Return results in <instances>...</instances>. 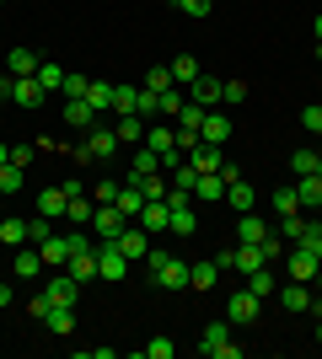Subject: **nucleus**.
<instances>
[{"label":"nucleus","instance_id":"41","mask_svg":"<svg viewBox=\"0 0 322 359\" xmlns=\"http://www.w3.org/2000/svg\"><path fill=\"white\" fill-rule=\"evenodd\" d=\"M140 102V86H113V113H135Z\"/></svg>","mask_w":322,"mask_h":359},{"label":"nucleus","instance_id":"4","mask_svg":"<svg viewBox=\"0 0 322 359\" xmlns=\"http://www.w3.org/2000/svg\"><path fill=\"white\" fill-rule=\"evenodd\" d=\"M258 311H263V300L253 295L247 285H242L236 295L226 300V322H231V327H247V322H258Z\"/></svg>","mask_w":322,"mask_h":359},{"label":"nucleus","instance_id":"21","mask_svg":"<svg viewBox=\"0 0 322 359\" xmlns=\"http://www.w3.org/2000/svg\"><path fill=\"white\" fill-rule=\"evenodd\" d=\"M220 285V263L204 257V263H188V290H215Z\"/></svg>","mask_w":322,"mask_h":359},{"label":"nucleus","instance_id":"14","mask_svg":"<svg viewBox=\"0 0 322 359\" xmlns=\"http://www.w3.org/2000/svg\"><path fill=\"white\" fill-rule=\"evenodd\" d=\"M279 306H285V311H311V290L301 285V279H279Z\"/></svg>","mask_w":322,"mask_h":359},{"label":"nucleus","instance_id":"2","mask_svg":"<svg viewBox=\"0 0 322 359\" xmlns=\"http://www.w3.org/2000/svg\"><path fill=\"white\" fill-rule=\"evenodd\" d=\"M199 354H204V359H242V344H231V322H226V316L204 327V338H199Z\"/></svg>","mask_w":322,"mask_h":359},{"label":"nucleus","instance_id":"22","mask_svg":"<svg viewBox=\"0 0 322 359\" xmlns=\"http://www.w3.org/2000/svg\"><path fill=\"white\" fill-rule=\"evenodd\" d=\"M65 210H70V194H65V182H60V188H43V194H38V215H43V220H60Z\"/></svg>","mask_w":322,"mask_h":359},{"label":"nucleus","instance_id":"56","mask_svg":"<svg viewBox=\"0 0 322 359\" xmlns=\"http://www.w3.org/2000/svg\"><path fill=\"white\" fill-rule=\"evenodd\" d=\"M0 306H11V285L6 279H0Z\"/></svg>","mask_w":322,"mask_h":359},{"label":"nucleus","instance_id":"28","mask_svg":"<svg viewBox=\"0 0 322 359\" xmlns=\"http://www.w3.org/2000/svg\"><path fill=\"white\" fill-rule=\"evenodd\" d=\"M65 273H70L76 285H86V279H97V247H92V252H70V263H65Z\"/></svg>","mask_w":322,"mask_h":359},{"label":"nucleus","instance_id":"49","mask_svg":"<svg viewBox=\"0 0 322 359\" xmlns=\"http://www.w3.org/2000/svg\"><path fill=\"white\" fill-rule=\"evenodd\" d=\"M204 123V107L199 102H183V113H177V129H199Z\"/></svg>","mask_w":322,"mask_h":359},{"label":"nucleus","instance_id":"61","mask_svg":"<svg viewBox=\"0 0 322 359\" xmlns=\"http://www.w3.org/2000/svg\"><path fill=\"white\" fill-rule=\"evenodd\" d=\"M0 6H6V0H0Z\"/></svg>","mask_w":322,"mask_h":359},{"label":"nucleus","instance_id":"17","mask_svg":"<svg viewBox=\"0 0 322 359\" xmlns=\"http://www.w3.org/2000/svg\"><path fill=\"white\" fill-rule=\"evenodd\" d=\"M97 118H102V113H97L86 97H65V123H70V129H92Z\"/></svg>","mask_w":322,"mask_h":359},{"label":"nucleus","instance_id":"42","mask_svg":"<svg viewBox=\"0 0 322 359\" xmlns=\"http://www.w3.org/2000/svg\"><path fill=\"white\" fill-rule=\"evenodd\" d=\"M247 102V81H226L220 86V107H242Z\"/></svg>","mask_w":322,"mask_h":359},{"label":"nucleus","instance_id":"37","mask_svg":"<svg viewBox=\"0 0 322 359\" xmlns=\"http://www.w3.org/2000/svg\"><path fill=\"white\" fill-rule=\"evenodd\" d=\"M274 210H279V215H301V194H295V182L274 188Z\"/></svg>","mask_w":322,"mask_h":359},{"label":"nucleus","instance_id":"38","mask_svg":"<svg viewBox=\"0 0 322 359\" xmlns=\"http://www.w3.org/2000/svg\"><path fill=\"white\" fill-rule=\"evenodd\" d=\"M135 113H140V118H161V91H145V86H140V102H135Z\"/></svg>","mask_w":322,"mask_h":359},{"label":"nucleus","instance_id":"44","mask_svg":"<svg viewBox=\"0 0 322 359\" xmlns=\"http://www.w3.org/2000/svg\"><path fill=\"white\" fill-rule=\"evenodd\" d=\"M65 97H86V91H92V75H76V70H65Z\"/></svg>","mask_w":322,"mask_h":359},{"label":"nucleus","instance_id":"58","mask_svg":"<svg viewBox=\"0 0 322 359\" xmlns=\"http://www.w3.org/2000/svg\"><path fill=\"white\" fill-rule=\"evenodd\" d=\"M311 32H317V43H322V16H317V22H311Z\"/></svg>","mask_w":322,"mask_h":359},{"label":"nucleus","instance_id":"9","mask_svg":"<svg viewBox=\"0 0 322 359\" xmlns=\"http://www.w3.org/2000/svg\"><path fill=\"white\" fill-rule=\"evenodd\" d=\"M285 269H290V279H301V285H311V279H317V273H322V263H317V257L307 252V247H301V241H295L290 252H285Z\"/></svg>","mask_w":322,"mask_h":359},{"label":"nucleus","instance_id":"24","mask_svg":"<svg viewBox=\"0 0 322 359\" xmlns=\"http://www.w3.org/2000/svg\"><path fill=\"white\" fill-rule=\"evenodd\" d=\"M236 236H242V241H253V247H263V241L274 236V231H269V225H263L258 215L247 210V215H236Z\"/></svg>","mask_w":322,"mask_h":359},{"label":"nucleus","instance_id":"15","mask_svg":"<svg viewBox=\"0 0 322 359\" xmlns=\"http://www.w3.org/2000/svg\"><path fill=\"white\" fill-rule=\"evenodd\" d=\"M43 295H48V306H76V300H81V285L70 279V273H54V279L43 285Z\"/></svg>","mask_w":322,"mask_h":359},{"label":"nucleus","instance_id":"30","mask_svg":"<svg viewBox=\"0 0 322 359\" xmlns=\"http://www.w3.org/2000/svg\"><path fill=\"white\" fill-rule=\"evenodd\" d=\"M43 327L54 332V338H70V332H76V306H54V311L43 316Z\"/></svg>","mask_w":322,"mask_h":359},{"label":"nucleus","instance_id":"5","mask_svg":"<svg viewBox=\"0 0 322 359\" xmlns=\"http://www.w3.org/2000/svg\"><path fill=\"white\" fill-rule=\"evenodd\" d=\"M135 225L145 231V236H161V231H172V210H167V198H145V210L135 215Z\"/></svg>","mask_w":322,"mask_h":359},{"label":"nucleus","instance_id":"20","mask_svg":"<svg viewBox=\"0 0 322 359\" xmlns=\"http://www.w3.org/2000/svg\"><path fill=\"white\" fill-rule=\"evenodd\" d=\"M38 252H43V269H65V263H70V236L54 231L48 241H38Z\"/></svg>","mask_w":322,"mask_h":359},{"label":"nucleus","instance_id":"39","mask_svg":"<svg viewBox=\"0 0 322 359\" xmlns=\"http://www.w3.org/2000/svg\"><path fill=\"white\" fill-rule=\"evenodd\" d=\"M38 86H43V91H60L65 86V70L54 60H43V65H38Z\"/></svg>","mask_w":322,"mask_h":359},{"label":"nucleus","instance_id":"31","mask_svg":"<svg viewBox=\"0 0 322 359\" xmlns=\"http://www.w3.org/2000/svg\"><path fill=\"white\" fill-rule=\"evenodd\" d=\"M0 241H6V247H27V241H32L27 215H11V220H0Z\"/></svg>","mask_w":322,"mask_h":359},{"label":"nucleus","instance_id":"8","mask_svg":"<svg viewBox=\"0 0 322 359\" xmlns=\"http://www.w3.org/2000/svg\"><path fill=\"white\" fill-rule=\"evenodd\" d=\"M188 194H194V204H199V210H204V204H226V177H220V172H199Z\"/></svg>","mask_w":322,"mask_h":359},{"label":"nucleus","instance_id":"23","mask_svg":"<svg viewBox=\"0 0 322 359\" xmlns=\"http://www.w3.org/2000/svg\"><path fill=\"white\" fill-rule=\"evenodd\" d=\"M119 252L123 257H145V252H151V236H145L140 225H123V231H119Z\"/></svg>","mask_w":322,"mask_h":359},{"label":"nucleus","instance_id":"46","mask_svg":"<svg viewBox=\"0 0 322 359\" xmlns=\"http://www.w3.org/2000/svg\"><path fill=\"white\" fill-rule=\"evenodd\" d=\"M301 129H307V135H317V140H322V102L301 107Z\"/></svg>","mask_w":322,"mask_h":359},{"label":"nucleus","instance_id":"50","mask_svg":"<svg viewBox=\"0 0 322 359\" xmlns=\"http://www.w3.org/2000/svg\"><path fill=\"white\" fill-rule=\"evenodd\" d=\"M119 188H123L119 177H102V182L92 188V198H97V204H113V198H119Z\"/></svg>","mask_w":322,"mask_h":359},{"label":"nucleus","instance_id":"25","mask_svg":"<svg viewBox=\"0 0 322 359\" xmlns=\"http://www.w3.org/2000/svg\"><path fill=\"white\" fill-rule=\"evenodd\" d=\"M145 150H156V156H167V150H177V129H167V123L156 118L151 129H145Z\"/></svg>","mask_w":322,"mask_h":359},{"label":"nucleus","instance_id":"3","mask_svg":"<svg viewBox=\"0 0 322 359\" xmlns=\"http://www.w3.org/2000/svg\"><path fill=\"white\" fill-rule=\"evenodd\" d=\"M129 273V257L119 252V236H97V279H113L119 285Z\"/></svg>","mask_w":322,"mask_h":359},{"label":"nucleus","instance_id":"29","mask_svg":"<svg viewBox=\"0 0 322 359\" xmlns=\"http://www.w3.org/2000/svg\"><path fill=\"white\" fill-rule=\"evenodd\" d=\"M295 194H301V210H322V172L295 177Z\"/></svg>","mask_w":322,"mask_h":359},{"label":"nucleus","instance_id":"32","mask_svg":"<svg viewBox=\"0 0 322 359\" xmlns=\"http://www.w3.org/2000/svg\"><path fill=\"white\" fill-rule=\"evenodd\" d=\"M253 198H258V194H253V182H247V177L226 182V204H231L236 215H247V210H253Z\"/></svg>","mask_w":322,"mask_h":359},{"label":"nucleus","instance_id":"55","mask_svg":"<svg viewBox=\"0 0 322 359\" xmlns=\"http://www.w3.org/2000/svg\"><path fill=\"white\" fill-rule=\"evenodd\" d=\"M11 91H16V75H0V102H11Z\"/></svg>","mask_w":322,"mask_h":359},{"label":"nucleus","instance_id":"6","mask_svg":"<svg viewBox=\"0 0 322 359\" xmlns=\"http://www.w3.org/2000/svg\"><path fill=\"white\" fill-rule=\"evenodd\" d=\"M11 273L16 279H43V252H38V241L11 247Z\"/></svg>","mask_w":322,"mask_h":359},{"label":"nucleus","instance_id":"40","mask_svg":"<svg viewBox=\"0 0 322 359\" xmlns=\"http://www.w3.org/2000/svg\"><path fill=\"white\" fill-rule=\"evenodd\" d=\"M194 75H199V60H194V54H177V60H172V81H194Z\"/></svg>","mask_w":322,"mask_h":359},{"label":"nucleus","instance_id":"19","mask_svg":"<svg viewBox=\"0 0 322 359\" xmlns=\"http://www.w3.org/2000/svg\"><path fill=\"white\" fill-rule=\"evenodd\" d=\"M119 145H145V129H151V118H140V113H119Z\"/></svg>","mask_w":322,"mask_h":359},{"label":"nucleus","instance_id":"47","mask_svg":"<svg viewBox=\"0 0 322 359\" xmlns=\"http://www.w3.org/2000/svg\"><path fill=\"white\" fill-rule=\"evenodd\" d=\"M290 172H295V177L317 172V150H295V156H290Z\"/></svg>","mask_w":322,"mask_h":359},{"label":"nucleus","instance_id":"54","mask_svg":"<svg viewBox=\"0 0 322 359\" xmlns=\"http://www.w3.org/2000/svg\"><path fill=\"white\" fill-rule=\"evenodd\" d=\"M27 311H32V322H43V316L54 311V306H48V295H43V290H38V295L27 300Z\"/></svg>","mask_w":322,"mask_h":359},{"label":"nucleus","instance_id":"26","mask_svg":"<svg viewBox=\"0 0 322 359\" xmlns=\"http://www.w3.org/2000/svg\"><path fill=\"white\" fill-rule=\"evenodd\" d=\"M247 290H253V295H258V300L279 295V273L269 269V263H263V269H253V273H247Z\"/></svg>","mask_w":322,"mask_h":359},{"label":"nucleus","instance_id":"7","mask_svg":"<svg viewBox=\"0 0 322 359\" xmlns=\"http://www.w3.org/2000/svg\"><path fill=\"white\" fill-rule=\"evenodd\" d=\"M220 75H210V70H199L194 81H188V102H199V107H220Z\"/></svg>","mask_w":322,"mask_h":359},{"label":"nucleus","instance_id":"36","mask_svg":"<svg viewBox=\"0 0 322 359\" xmlns=\"http://www.w3.org/2000/svg\"><path fill=\"white\" fill-rule=\"evenodd\" d=\"M86 102H92L97 113H113V81H92V91H86Z\"/></svg>","mask_w":322,"mask_h":359},{"label":"nucleus","instance_id":"11","mask_svg":"<svg viewBox=\"0 0 322 359\" xmlns=\"http://www.w3.org/2000/svg\"><path fill=\"white\" fill-rule=\"evenodd\" d=\"M156 172H161V156L140 145L135 156H129V172H123V182H135V188H140V182H145V177H156Z\"/></svg>","mask_w":322,"mask_h":359},{"label":"nucleus","instance_id":"13","mask_svg":"<svg viewBox=\"0 0 322 359\" xmlns=\"http://www.w3.org/2000/svg\"><path fill=\"white\" fill-rule=\"evenodd\" d=\"M188 166H194V172H220V166H226V150L210 145V140H199V145L188 150Z\"/></svg>","mask_w":322,"mask_h":359},{"label":"nucleus","instance_id":"10","mask_svg":"<svg viewBox=\"0 0 322 359\" xmlns=\"http://www.w3.org/2000/svg\"><path fill=\"white\" fill-rule=\"evenodd\" d=\"M199 140H210V145H226V140H231V113H226V107H204Z\"/></svg>","mask_w":322,"mask_h":359},{"label":"nucleus","instance_id":"48","mask_svg":"<svg viewBox=\"0 0 322 359\" xmlns=\"http://www.w3.org/2000/svg\"><path fill=\"white\" fill-rule=\"evenodd\" d=\"M279 236H285V241L295 247V241L307 236V220H301V215H285V225H279Z\"/></svg>","mask_w":322,"mask_h":359},{"label":"nucleus","instance_id":"18","mask_svg":"<svg viewBox=\"0 0 322 359\" xmlns=\"http://www.w3.org/2000/svg\"><path fill=\"white\" fill-rule=\"evenodd\" d=\"M43 97H48V91L38 86V75H22V81H16V91H11V102L27 107V113H38V107H43Z\"/></svg>","mask_w":322,"mask_h":359},{"label":"nucleus","instance_id":"16","mask_svg":"<svg viewBox=\"0 0 322 359\" xmlns=\"http://www.w3.org/2000/svg\"><path fill=\"white\" fill-rule=\"evenodd\" d=\"M86 150H92V161H113V156H119V129H97V123H92Z\"/></svg>","mask_w":322,"mask_h":359},{"label":"nucleus","instance_id":"60","mask_svg":"<svg viewBox=\"0 0 322 359\" xmlns=\"http://www.w3.org/2000/svg\"><path fill=\"white\" fill-rule=\"evenodd\" d=\"M317 172H322V150H317Z\"/></svg>","mask_w":322,"mask_h":359},{"label":"nucleus","instance_id":"43","mask_svg":"<svg viewBox=\"0 0 322 359\" xmlns=\"http://www.w3.org/2000/svg\"><path fill=\"white\" fill-rule=\"evenodd\" d=\"M0 194H22V166H16V161L0 166Z\"/></svg>","mask_w":322,"mask_h":359},{"label":"nucleus","instance_id":"12","mask_svg":"<svg viewBox=\"0 0 322 359\" xmlns=\"http://www.w3.org/2000/svg\"><path fill=\"white\" fill-rule=\"evenodd\" d=\"M123 225H129V215H123L119 204H97V215H92V236H119Z\"/></svg>","mask_w":322,"mask_h":359},{"label":"nucleus","instance_id":"35","mask_svg":"<svg viewBox=\"0 0 322 359\" xmlns=\"http://www.w3.org/2000/svg\"><path fill=\"white\" fill-rule=\"evenodd\" d=\"M145 91H172L177 81H172V65H156V70H145V81H140Z\"/></svg>","mask_w":322,"mask_h":359},{"label":"nucleus","instance_id":"27","mask_svg":"<svg viewBox=\"0 0 322 359\" xmlns=\"http://www.w3.org/2000/svg\"><path fill=\"white\" fill-rule=\"evenodd\" d=\"M38 54H32V48H11V54H6V75H16V81H22V75H38Z\"/></svg>","mask_w":322,"mask_h":359},{"label":"nucleus","instance_id":"57","mask_svg":"<svg viewBox=\"0 0 322 359\" xmlns=\"http://www.w3.org/2000/svg\"><path fill=\"white\" fill-rule=\"evenodd\" d=\"M6 161H11V145H6V140H0V166H6Z\"/></svg>","mask_w":322,"mask_h":359},{"label":"nucleus","instance_id":"59","mask_svg":"<svg viewBox=\"0 0 322 359\" xmlns=\"http://www.w3.org/2000/svg\"><path fill=\"white\" fill-rule=\"evenodd\" d=\"M317 344H322V316H317Z\"/></svg>","mask_w":322,"mask_h":359},{"label":"nucleus","instance_id":"1","mask_svg":"<svg viewBox=\"0 0 322 359\" xmlns=\"http://www.w3.org/2000/svg\"><path fill=\"white\" fill-rule=\"evenodd\" d=\"M145 263H151V279L161 290H188V263L183 257H172V252H161V247H151L145 252Z\"/></svg>","mask_w":322,"mask_h":359},{"label":"nucleus","instance_id":"33","mask_svg":"<svg viewBox=\"0 0 322 359\" xmlns=\"http://www.w3.org/2000/svg\"><path fill=\"white\" fill-rule=\"evenodd\" d=\"M92 215H97V198L76 194V198H70V210H65V220H70V225H92Z\"/></svg>","mask_w":322,"mask_h":359},{"label":"nucleus","instance_id":"45","mask_svg":"<svg viewBox=\"0 0 322 359\" xmlns=\"http://www.w3.org/2000/svg\"><path fill=\"white\" fill-rule=\"evenodd\" d=\"M301 247H307V252L322 263V220H307V236H301Z\"/></svg>","mask_w":322,"mask_h":359},{"label":"nucleus","instance_id":"52","mask_svg":"<svg viewBox=\"0 0 322 359\" xmlns=\"http://www.w3.org/2000/svg\"><path fill=\"white\" fill-rule=\"evenodd\" d=\"M177 11H188V16H210L215 11V0H172Z\"/></svg>","mask_w":322,"mask_h":359},{"label":"nucleus","instance_id":"53","mask_svg":"<svg viewBox=\"0 0 322 359\" xmlns=\"http://www.w3.org/2000/svg\"><path fill=\"white\" fill-rule=\"evenodd\" d=\"M27 231H32V241H48V236H54V225H48L43 215H27Z\"/></svg>","mask_w":322,"mask_h":359},{"label":"nucleus","instance_id":"34","mask_svg":"<svg viewBox=\"0 0 322 359\" xmlns=\"http://www.w3.org/2000/svg\"><path fill=\"white\" fill-rule=\"evenodd\" d=\"M113 204H119V210H123V215H129V220H135V215H140V210H145V194H140L135 182H123V188H119V198H113Z\"/></svg>","mask_w":322,"mask_h":359},{"label":"nucleus","instance_id":"51","mask_svg":"<svg viewBox=\"0 0 322 359\" xmlns=\"http://www.w3.org/2000/svg\"><path fill=\"white\" fill-rule=\"evenodd\" d=\"M172 348H177L172 338H151V344L140 348V354H145V359H172Z\"/></svg>","mask_w":322,"mask_h":359}]
</instances>
